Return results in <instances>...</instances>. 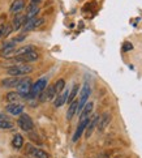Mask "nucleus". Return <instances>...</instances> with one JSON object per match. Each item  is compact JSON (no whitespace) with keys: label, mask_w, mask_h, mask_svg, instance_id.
<instances>
[{"label":"nucleus","mask_w":142,"mask_h":158,"mask_svg":"<svg viewBox=\"0 0 142 158\" xmlns=\"http://www.w3.org/2000/svg\"><path fill=\"white\" fill-rule=\"evenodd\" d=\"M33 71V67L29 64H17L8 68V75L12 76V77H21V76H25L27 73H30Z\"/></svg>","instance_id":"obj_1"},{"label":"nucleus","mask_w":142,"mask_h":158,"mask_svg":"<svg viewBox=\"0 0 142 158\" xmlns=\"http://www.w3.org/2000/svg\"><path fill=\"white\" fill-rule=\"evenodd\" d=\"M47 88V78H39L38 81H35L31 85L30 89V93L27 94L26 98H34V97H38L44 89Z\"/></svg>","instance_id":"obj_2"},{"label":"nucleus","mask_w":142,"mask_h":158,"mask_svg":"<svg viewBox=\"0 0 142 158\" xmlns=\"http://www.w3.org/2000/svg\"><path fill=\"white\" fill-rule=\"evenodd\" d=\"M31 85H33V82L29 77H26V78H21V81L20 84L17 85V93H18L21 97H24L26 98L27 97V94L30 93V89H31Z\"/></svg>","instance_id":"obj_3"},{"label":"nucleus","mask_w":142,"mask_h":158,"mask_svg":"<svg viewBox=\"0 0 142 158\" xmlns=\"http://www.w3.org/2000/svg\"><path fill=\"white\" fill-rule=\"evenodd\" d=\"M91 93V89H90V85L86 82L85 85L82 86V90L79 93V99H78V107H77V112H81V110L83 109V106L87 103V99H89V95Z\"/></svg>","instance_id":"obj_4"},{"label":"nucleus","mask_w":142,"mask_h":158,"mask_svg":"<svg viewBox=\"0 0 142 158\" xmlns=\"http://www.w3.org/2000/svg\"><path fill=\"white\" fill-rule=\"evenodd\" d=\"M17 123H18V127L25 132H30L31 129L34 128V123L31 120V118L27 114H24V112H22L21 116L18 118V122Z\"/></svg>","instance_id":"obj_5"},{"label":"nucleus","mask_w":142,"mask_h":158,"mask_svg":"<svg viewBox=\"0 0 142 158\" xmlns=\"http://www.w3.org/2000/svg\"><path fill=\"white\" fill-rule=\"evenodd\" d=\"M44 22L43 19H37V17H33V19H29L25 21L24 26H22V30L24 31H30V30H34L37 29L38 26H41L42 24Z\"/></svg>","instance_id":"obj_6"},{"label":"nucleus","mask_w":142,"mask_h":158,"mask_svg":"<svg viewBox=\"0 0 142 158\" xmlns=\"http://www.w3.org/2000/svg\"><path fill=\"white\" fill-rule=\"evenodd\" d=\"M56 97V92H55V88L54 85H51L48 88H46L43 90V92L41 93V97H39V101L41 102H46V101H51L54 99Z\"/></svg>","instance_id":"obj_7"},{"label":"nucleus","mask_w":142,"mask_h":158,"mask_svg":"<svg viewBox=\"0 0 142 158\" xmlns=\"http://www.w3.org/2000/svg\"><path fill=\"white\" fill-rule=\"evenodd\" d=\"M68 95H69V90L64 89L63 92L59 93V94L55 97V99H54V106H55V107H61V106H63V105L67 102Z\"/></svg>","instance_id":"obj_8"},{"label":"nucleus","mask_w":142,"mask_h":158,"mask_svg":"<svg viewBox=\"0 0 142 158\" xmlns=\"http://www.w3.org/2000/svg\"><path fill=\"white\" fill-rule=\"evenodd\" d=\"M89 122H90V118H89V119H85V120H82V122H79L78 127H77V129H76V132H75V135H73V137H72V141H73V143H76V141H78V139L81 137L82 132L85 131V129H86Z\"/></svg>","instance_id":"obj_9"},{"label":"nucleus","mask_w":142,"mask_h":158,"mask_svg":"<svg viewBox=\"0 0 142 158\" xmlns=\"http://www.w3.org/2000/svg\"><path fill=\"white\" fill-rule=\"evenodd\" d=\"M38 59V54L37 51H30L27 54H24L21 56H17V58H14L16 61H22V63H29V61H35Z\"/></svg>","instance_id":"obj_10"},{"label":"nucleus","mask_w":142,"mask_h":158,"mask_svg":"<svg viewBox=\"0 0 142 158\" xmlns=\"http://www.w3.org/2000/svg\"><path fill=\"white\" fill-rule=\"evenodd\" d=\"M7 111L9 112V114L14 115V116L21 115L22 112H24V106H22L21 103H9L7 106Z\"/></svg>","instance_id":"obj_11"},{"label":"nucleus","mask_w":142,"mask_h":158,"mask_svg":"<svg viewBox=\"0 0 142 158\" xmlns=\"http://www.w3.org/2000/svg\"><path fill=\"white\" fill-rule=\"evenodd\" d=\"M20 81H21L20 77H12V76H9L7 78H4V80H2V85L4 88H16L20 84Z\"/></svg>","instance_id":"obj_12"},{"label":"nucleus","mask_w":142,"mask_h":158,"mask_svg":"<svg viewBox=\"0 0 142 158\" xmlns=\"http://www.w3.org/2000/svg\"><path fill=\"white\" fill-rule=\"evenodd\" d=\"M93 107H94V103L93 102H87L86 105L83 106V109L81 110V116H79V122H82L85 119H89L90 118V114L93 111Z\"/></svg>","instance_id":"obj_13"},{"label":"nucleus","mask_w":142,"mask_h":158,"mask_svg":"<svg viewBox=\"0 0 142 158\" xmlns=\"http://www.w3.org/2000/svg\"><path fill=\"white\" fill-rule=\"evenodd\" d=\"M110 120H111V114L110 112H104L102 116H99V119H98V129L99 131H103V129L108 126Z\"/></svg>","instance_id":"obj_14"},{"label":"nucleus","mask_w":142,"mask_h":158,"mask_svg":"<svg viewBox=\"0 0 142 158\" xmlns=\"http://www.w3.org/2000/svg\"><path fill=\"white\" fill-rule=\"evenodd\" d=\"M25 21H26V17L25 16H22V15H17L16 17L13 19V21H12V30H20L22 26H24V24H25Z\"/></svg>","instance_id":"obj_15"},{"label":"nucleus","mask_w":142,"mask_h":158,"mask_svg":"<svg viewBox=\"0 0 142 158\" xmlns=\"http://www.w3.org/2000/svg\"><path fill=\"white\" fill-rule=\"evenodd\" d=\"M25 7V0H14V2L12 3V5H10V13H13V15H18L22 9H24Z\"/></svg>","instance_id":"obj_16"},{"label":"nucleus","mask_w":142,"mask_h":158,"mask_svg":"<svg viewBox=\"0 0 142 158\" xmlns=\"http://www.w3.org/2000/svg\"><path fill=\"white\" fill-rule=\"evenodd\" d=\"M27 148H29V153H31L34 158H50L48 153H46V152L42 150V149L34 148V146H31V145H29Z\"/></svg>","instance_id":"obj_17"},{"label":"nucleus","mask_w":142,"mask_h":158,"mask_svg":"<svg viewBox=\"0 0 142 158\" xmlns=\"http://www.w3.org/2000/svg\"><path fill=\"white\" fill-rule=\"evenodd\" d=\"M30 51H35L33 46H22V47H20V48H16V50H14L12 58H17V56H21V55L27 54V52H30Z\"/></svg>","instance_id":"obj_18"},{"label":"nucleus","mask_w":142,"mask_h":158,"mask_svg":"<svg viewBox=\"0 0 142 158\" xmlns=\"http://www.w3.org/2000/svg\"><path fill=\"white\" fill-rule=\"evenodd\" d=\"M77 107H78V101H73L72 103H69V107H68V111H67V119L71 120L73 116H75V114L77 112Z\"/></svg>","instance_id":"obj_19"},{"label":"nucleus","mask_w":142,"mask_h":158,"mask_svg":"<svg viewBox=\"0 0 142 158\" xmlns=\"http://www.w3.org/2000/svg\"><path fill=\"white\" fill-rule=\"evenodd\" d=\"M39 12V7L37 4H30L29 5V8H27V12H26V20H29V19H33V17H37V15Z\"/></svg>","instance_id":"obj_20"},{"label":"nucleus","mask_w":142,"mask_h":158,"mask_svg":"<svg viewBox=\"0 0 142 158\" xmlns=\"http://www.w3.org/2000/svg\"><path fill=\"white\" fill-rule=\"evenodd\" d=\"M98 119H99V116H95L93 120H90V122H89L87 127H86V137H90V136H91V133H93V131L95 129V127L98 126Z\"/></svg>","instance_id":"obj_21"},{"label":"nucleus","mask_w":142,"mask_h":158,"mask_svg":"<svg viewBox=\"0 0 142 158\" xmlns=\"http://www.w3.org/2000/svg\"><path fill=\"white\" fill-rule=\"evenodd\" d=\"M12 145H13V148H16V149H21L22 148V145H24V137H22V135H20V133L14 135L13 140H12Z\"/></svg>","instance_id":"obj_22"},{"label":"nucleus","mask_w":142,"mask_h":158,"mask_svg":"<svg viewBox=\"0 0 142 158\" xmlns=\"http://www.w3.org/2000/svg\"><path fill=\"white\" fill-rule=\"evenodd\" d=\"M54 88H55V92H56V95H58L59 93H61L63 90L65 89V81H64V78H59L58 81L55 82V85H54Z\"/></svg>","instance_id":"obj_23"},{"label":"nucleus","mask_w":142,"mask_h":158,"mask_svg":"<svg viewBox=\"0 0 142 158\" xmlns=\"http://www.w3.org/2000/svg\"><path fill=\"white\" fill-rule=\"evenodd\" d=\"M77 94H78V85L77 84H75L72 88V90L69 92V95H68V99H67V102L68 103H72L73 101H75V98L77 97Z\"/></svg>","instance_id":"obj_24"},{"label":"nucleus","mask_w":142,"mask_h":158,"mask_svg":"<svg viewBox=\"0 0 142 158\" xmlns=\"http://www.w3.org/2000/svg\"><path fill=\"white\" fill-rule=\"evenodd\" d=\"M21 98V95L17 93V92H10L7 94V101L9 103H17V101Z\"/></svg>","instance_id":"obj_25"},{"label":"nucleus","mask_w":142,"mask_h":158,"mask_svg":"<svg viewBox=\"0 0 142 158\" xmlns=\"http://www.w3.org/2000/svg\"><path fill=\"white\" fill-rule=\"evenodd\" d=\"M13 122L9 120V119H4V120H0V129H12L13 128Z\"/></svg>","instance_id":"obj_26"},{"label":"nucleus","mask_w":142,"mask_h":158,"mask_svg":"<svg viewBox=\"0 0 142 158\" xmlns=\"http://www.w3.org/2000/svg\"><path fill=\"white\" fill-rule=\"evenodd\" d=\"M10 33H12V26H10V25H5V27H4V33H3V38L8 37Z\"/></svg>","instance_id":"obj_27"},{"label":"nucleus","mask_w":142,"mask_h":158,"mask_svg":"<svg viewBox=\"0 0 142 158\" xmlns=\"http://www.w3.org/2000/svg\"><path fill=\"white\" fill-rule=\"evenodd\" d=\"M25 38H26V35H25V34H24V35H18V37H16V38H13V39H12V42H13V43L16 44L17 42H21V41H24V39H25Z\"/></svg>","instance_id":"obj_28"},{"label":"nucleus","mask_w":142,"mask_h":158,"mask_svg":"<svg viewBox=\"0 0 142 158\" xmlns=\"http://www.w3.org/2000/svg\"><path fill=\"white\" fill-rule=\"evenodd\" d=\"M132 48H133L132 44H130L129 42H125V43H124V47H123V51L125 52V51H129V50H132Z\"/></svg>","instance_id":"obj_29"},{"label":"nucleus","mask_w":142,"mask_h":158,"mask_svg":"<svg viewBox=\"0 0 142 158\" xmlns=\"http://www.w3.org/2000/svg\"><path fill=\"white\" fill-rule=\"evenodd\" d=\"M4 27H5V25H0V38H3V33H4Z\"/></svg>","instance_id":"obj_30"},{"label":"nucleus","mask_w":142,"mask_h":158,"mask_svg":"<svg viewBox=\"0 0 142 158\" xmlns=\"http://www.w3.org/2000/svg\"><path fill=\"white\" fill-rule=\"evenodd\" d=\"M39 2H41V0H31V4H37V5H38Z\"/></svg>","instance_id":"obj_31"}]
</instances>
